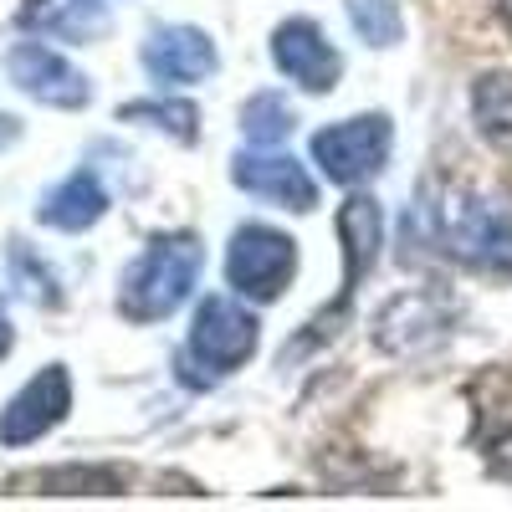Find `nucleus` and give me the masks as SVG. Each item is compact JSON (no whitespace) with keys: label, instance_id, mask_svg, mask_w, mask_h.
<instances>
[{"label":"nucleus","instance_id":"nucleus-14","mask_svg":"<svg viewBox=\"0 0 512 512\" xmlns=\"http://www.w3.org/2000/svg\"><path fill=\"white\" fill-rule=\"evenodd\" d=\"M472 118H477V134L512 154V72H482L477 88H472Z\"/></svg>","mask_w":512,"mask_h":512},{"label":"nucleus","instance_id":"nucleus-17","mask_svg":"<svg viewBox=\"0 0 512 512\" xmlns=\"http://www.w3.org/2000/svg\"><path fill=\"white\" fill-rule=\"evenodd\" d=\"M292 103L282 98V93H256V98H246V108H241V134L251 139V144H262V149H272V144H282L287 134H292Z\"/></svg>","mask_w":512,"mask_h":512},{"label":"nucleus","instance_id":"nucleus-8","mask_svg":"<svg viewBox=\"0 0 512 512\" xmlns=\"http://www.w3.org/2000/svg\"><path fill=\"white\" fill-rule=\"evenodd\" d=\"M72 410V379L62 364H47L36 379H26L21 390L11 395V405L0 410V441L6 446H31L62 425V415Z\"/></svg>","mask_w":512,"mask_h":512},{"label":"nucleus","instance_id":"nucleus-4","mask_svg":"<svg viewBox=\"0 0 512 512\" xmlns=\"http://www.w3.org/2000/svg\"><path fill=\"white\" fill-rule=\"evenodd\" d=\"M390 149H395V123L384 113H359V118H344L313 134V164H323V175L333 185L374 180L384 159H390Z\"/></svg>","mask_w":512,"mask_h":512},{"label":"nucleus","instance_id":"nucleus-15","mask_svg":"<svg viewBox=\"0 0 512 512\" xmlns=\"http://www.w3.org/2000/svg\"><path fill=\"white\" fill-rule=\"evenodd\" d=\"M118 118L149 123V128H159V134L180 139V144H195V134H200V113H195V103H185V98H144V103H128Z\"/></svg>","mask_w":512,"mask_h":512},{"label":"nucleus","instance_id":"nucleus-1","mask_svg":"<svg viewBox=\"0 0 512 512\" xmlns=\"http://www.w3.org/2000/svg\"><path fill=\"white\" fill-rule=\"evenodd\" d=\"M410 231L431 241L436 251L456 256L461 267L477 272H512V210L507 200H492L482 190L461 185H431L415 195Z\"/></svg>","mask_w":512,"mask_h":512},{"label":"nucleus","instance_id":"nucleus-18","mask_svg":"<svg viewBox=\"0 0 512 512\" xmlns=\"http://www.w3.org/2000/svg\"><path fill=\"white\" fill-rule=\"evenodd\" d=\"M11 338H16V333H11V318H6V313H0V359H6V354H11Z\"/></svg>","mask_w":512,"mask_h":512},{"label":"nucleus","instance_id":"nucleus-16","mask_svg":"<svg viewBox=\"0 0 512 512\" xmlns=\"http://www.w3.org/2000/svg\"><path fill=\"white\" fill-rule=\"evenodd\" d=\"M344 11L364 47H400L405 41V16L395 0H344Z\"/></svg>","mask_w":512,"mask_h":512},{"label":"nucleus","instance_id":"nucleus-3","mask_svg":"<svg viewBox=\"0 0 512 512\" xmlns=\"http://www.w3.org/2000/svg\"><path fill=\"white\" fill-rule=\"evenodd\" d=\"M297 277V241L277 226L251 221L226 246V282L246 303H277Z\"/></svg>","mask_w":512,"mask_h":512},{"label":"nucleus","instance_id":"nucleus-6","mask_svg":"<svg viewBox=\"0 0 512 512\" xmlns=\"http://www.w3.org/2000/svg\"><path fill=\"white\" fill-rule=\"evenodd\" d=\"M231 180L256 195V200H267V205H282V210H313L318 205V180L308 175V164H297L292 154H277V149H241L231 159Z\"/></svg>","mask_w":512,"mask_h":512},{"label":"nucleus","instance_id":"nucleus-11","mask_svg":"<svg viewBox=\"0 0 512 512\" xmlns=\"http://www.w3.org/2000/svg\"><path fill=\"white\" fill-rule=\"evenodd\" d=\"M338 246H344V292L333 297L328 313H344L349 297L359 292V282L369 277V267L379 262V246H384V210H379V200L354 195L344 210H338Z\"/></svg>","mask_w":512,"mask_h":512},{"label":"nucleus","instance_id":"nucleus-10","mask_svg":"<svg viewBox=\"0 0 512 512\" xmlns=\"http://www.w3.org/2000/svg\"><path fill=\"white\" fill-rule=\"evenodd\" d=\"M144 67L154 82H169V88H190V82H205L221 67V52L200 26H159L144 41Z\"/></svg>","mask_w":512,"mask_h":512},{"label":"nucleus","instance_id":"nucleus-7","mask_svg":"<svg viewBox=\"0 0 512 512\" xmlns=\"http://www.w3.org/2000/svg\"><path fill=\"white\" fill-rule=\"evenodd\" d=\"M272 62L303 93H333V82L344 77V57L333 52V41L323 36V26L308 21V16H292V21H282L272 31Z\"/></svg>","mask_w":512,"mask_h":512},{"label":"nucleus","instance_id":"nucleus-9","mask_svg":"<svg viewBox=\"0 0 512 512\" xmlns=\"http://www.w3.org/2000/svg\"><path fill=\"white\" fill-rule=\"evenodd\" d=\"M6 72H11V82H16L26 98L47 103V108H82V103L93 98L88 77H82L62 52L41 47V41H21V47H11Z\"/></svg>","mask_w":512,"mask_h":512},{"label":"nucleus","instance_id":"nucleus-2","mask_svg":"<svg viewBox=\"0 0 512 512\" xmlns=\"http://www.w3.org/2000/svg\"><path fill=\"white\" fill-rule=\"evenodd\" d=\"M200 267H205V251L190 231H175V236H154L134 262L123 272V287H118V313L128 323H159L175 308H185V297L195 292L200 282Z\"/></svg>","mask_w":512,"mask_h":512},{"label":"nucleus","instance_id":"nucleus-19","mask_svg":"<svg viewBox=\"0 0 512 512\" xmlns=\"http://www.w3.org/2000/svg\"><path fill=\"white\" fill-rule=\"evenodd\" d=\"M497 16L507 21V31H512V0H497Z\"/></svg>","mask_w":512,"mask_h":512},{"label":"nucleus","instance_id":"nucleus-5","mask_svg":"<svg viewBox=\"0 0 512 512\" xmlns=\"http://www.w3.org/2000/svg\"><path fill=\"white\" fill-rule=\"evenodd\" d=\"M256 344H262V323L236 297H205L195 323H190V359L205 364L210 374H236L251 364Z\"/></svg>","mask_w":512,"mask_h":512},{"label":"nucleus","instance_id":"nucleus-13","mask_svg":"<svg viewBox=\"0 0 512 512\" xmlns=\"http://www.w3.org/2000/svg\"><path fill=\"white\" fill-rule=\"evenodd\" d=\"M108 210V190L98 175H88V169H77V175H67L47 200H41V226L52 231H88L103 221Z\"/></svg>","mask_w":512,"mask_h":512},{"label":"nucleus","instance_id":"nucleus-12","mask_svg":"<svg viewBox=\"0 0 512 512\" xmlns=\"http://www.w3.org/2000/svg\"><path fill=\"white\" fill-rule=\"evenodd\" d=\"M21 26L67 36V41H98L113 26V16H108V0H26Z\"/></svg>","mask_w":512,"mask_h":512}]
</instances>
